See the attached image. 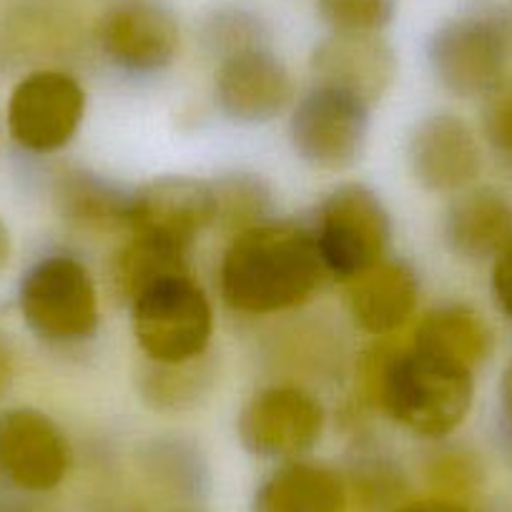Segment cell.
Segmentation results:
<instances>
[{"instance_id": "obj_26", "label": "cell", "mask_w": 512, "mask_h": 512, "mask_svg": "<svg viewBox=\"0 0 512 512\" xmlns=\"http://www.w3.org/2000/svg\"><path fill=\"white\" fill-rule=\"evenodd\" d=\"M141 390L156 410H184L204 392V374L196 367V359L186 364H154Z\"/></svg>"}, {"instance_id": "obj_33", "label": "cell", "mask_w": 512, "mask_h": 512, "mask_svg": "<svg viewBox=\"0 0 512 512\" xmlns=\"http://www.w3.org/2000/svg\"><path fill=\"white\" fill-rule=\"evenodd\" d=\"M11 251H13L11 231H8L6 221L0 219V269H3L8 264V259H11Z\"/></svg>"}, {"instance_id": "obj_3", "label": "cell", "mask_w": 512, "mask_h": 512, "mask_svg": "<svg viewBox=\"0 0 512 512\" xmlns=\"http://www.w3.org/2000/svg\"><path fill=\"white\" fill-rule=\"evenodd\" d=\"M512 3H490L440 23L427 43L430 68L452 96H487L507 76Z\"/></svg>"}, {"instance_id": "obj_16", "label": "cell", "mask_w": 512, "mask_h": 512, "mask_svg": "<svg viewBox=\"0 0 512 512\" xmlns=\"http://www.w3.org/2000/svg\"><path fill=\"white\" fill-rule=\"evenodd\" d=\"M512 239V201L495 186H470L445 214V241L467 262L495 259Z\"/></svg>"}, {"instance_id": "obj_1", "label": "cell", "mask_w": 512, "mask_h": 512, "mask_svg": "<svg viewBox=\"0 0 512 512\" xmlns=\"http://www.w3.org/2000/svg\"><path fill=\"white\" fill-rule=\"evenodd\" d=\"M472 369L415 347L374 344L359 364V402L377 407L412 435H452L465 422L475 395Z\"/></svg>"}, {"instance_id": "obj_6", "label": "cell", "mask_w": 512, "mask_h": 512, "mask_svg": "<svg viewBox=\"0 0 512 512\" xmlns=\"http://www.w3.org/2000/svg\"><path fill=\"white\" fill-rule=\"evenodd\" d=\"M390 214L372 189L344 184L322 201L317 214V244L324 272L349 284L384 259L390 244Z\"/></svg>"}, {"instance_id": "obj_9", "label": "cell", "mask_w": 512, "mask_h": 512, "mask_svg": "<svg viewBox=\"0 0 512 512\" xmlns=\"http://www.w3.org/2000/svg\"><path fill=\"white\" fill-rule=\"evenodd\" d=\"M239 440L251 455L294 460L319 442L324 410L314 395L294 384H274L256 392L239 415Z\"/></svg>"}, {"instance_id": "obj_12", "label": "cell", "mask_w": 512, "mask_h": 512, "mask_svg": "<svg viewBox=\"0 0 512 512\" xmlns=\"http://www.w3.org/2000/svg\"><path fill=\"white\" fill-rule=\"evenodd\" d=\"M410 171L432 194H460L482 171V149L475 131L455 113H432L417 123L407 146Z\"/></svg>"}, {"instance_id": "obj_14", "label": "cell", "mask_w": 512, "mask_h": 512, "mask_svg": "<svg viewBox=\"0 0 512 512\" xmlns=\"http://www.w3.org/2000/svg\"><path fill=\"white\" fill-rule=\"evenodd\" d=\"M216 224V194L206 181L166 176L128 196L126 229L191 244L199 231Z\"/></svg>"}, {"instance_id": "obj_19", "label": "cell", "mask_w": 512, "mask_h": 512, "mask_svg": "<svg viewBox=\"0 0 512 512\" xmlns=\"http://www.w3.org/2000/svg\"><path fill=\"white\" fill-rule=\"evenodd\" d=\"M412 344L425 352L465 364L475 372L482 362L490 359L495 337L480 312L467 304H445L425 314V319L417 324Z\"/></svg>"}, {"instance_id": "obj_32", "label": "cell", "mask_w": 512, "mask_h": 512, "mask_svg": "<svg viewBox=\"0 0 512 512\" xmlns=\"http://www.w3.org/2000/svg\"><path fill=\"white\" fill-rule=\"evenodd\" d=\"M502 407H505V417L512 425V362L505 369V377H502Z\"/></svg>"}, {"instance_id": "obj_17", "label": "cell", "mask_w": 512, "mask_h": 512, "mask_svg": "<svg viewBox=\"0 0 512 512\" xmlns=\"http://www.w3.org/2000/svg\"><path fill=\"white\" fill-rule=\"evenodd\" d=\"M347 307L354 324L372 337H390L405 327L420 297L415 272L405 262L382 259L347 284Z\"/></svg>"}, {"instance_id": "obj_21", "label": "cell", "mask_w": 512, "mask_h": 512, "mask_svg": "<svg viewBox=\"0 0 512 512\" xmlns=\"http://www.w3.org/2000/svg\"><path fill=\"white\" fill-rule=\"evenodd\" d=\"M56 204L63 219L88 229L126 226L128 196L91 174H63L56 184Z\"/></svg>"}, {"instance_id": "obj_11", "label": "cell", "mask_w": 512, "mask_h": 512, "mask_svg": "<svg viewBox=\"0 0 512 512\" xmlns=\"http://www.w3.org/2000/svg\"><path fill=\"white\" fill-rule=\"evenodd\" d=\"M103 56L126 73L151 76L174 63L181 31L159 0H118L96 28Z\"/></svg>"}, {"instance_id": "obj_20", "label": "cell", "mask_w": 512, "mask_h": 512, "mask_svg": "<svg viewBox=\"0 0 512 512\" xmlns=\"http://www.w3.org/2000/svg\"><path fill=\"white\" fill-rule=\"evenodd\" d=\"M189 246L164 236L134 234L113 262V287L123 302L131 304L159 279L189 274Z\"/></svg>"}, {"instance_id": "obj_24", "label": "cell", "mask_w": 512, "mask_h": 512, "mask_svg": "<svg viewBox=\"0 0 512 512\" xmlns=\"http://www.w3.org/2000/svg\"><path fill=\"white\" fill-rule=\"evenodd\" d=\"M216 221L231 234L262 224L269 211V189L254 176H229L214 186Z\"/></svg>"}, {"instance_id": "obj_27", "label": "cell", "mask_w": 512, "mask_h": 512, "mask_svg": "<svg viewBox=\"0 0 512 512\" xmlns=\"http://www.w3.org/2000/svg\"><path fill=\"white\" fill-rule=\"evenodd\" d=\"M395 8L397 0H317L319 18L332 33H379Z\"/></svg>"}, {"instance_id": "obj_15", "label": "cell", "mask_w": 512, "mask_h": 512, "mask_svg": "<svg viewBox=\"0 0 512 512\" xmlns=\"http://www.w3.org/2000/svg\"><path fill=\"white\" fill-rule=\"evenodd\" d=\"M216 103L239 123H267L292 103L294 86L287 66L267 48L221 58L216 71Z\"/></svg>"}, {"instance_id": "obj_4", "label": "cell", "mask_w": 512, "mask_h": 512, "mask_svg": "<svg viewBox=\"0 0 512 512\" xmlns=\"http://www.w3.org/2000/svg\"><path fill=\"white\" fill-rule=\"evenodd\" d=\"M134 337L154 364H186L204 357L214 332L211 304L189 274L159 279L131 302Z\"/></svg>"}, {"instance_id": "obj_28", "label": "cell", "mask_w": 512, "mask_h": 512, "mask_svg": "<svg viewBox=\"0 0 512 512\" xmlns=\"http://www.w3.org/2000/svg\"><path fill=\"white\" fill-rule=\"evenodd\" d=\"M485 136L500 154L512 156V76H505L485 96L482 106Z\"/></svg>"}, {"instance_id": "obj_7", "label": "cell", "mask_w": 512, "mask_h": 512, "mask_svg": "<svg viewBox=\"0 0 512 512\" xmlns=\"http://www.w3.org/2000/svg\"><path fill=\"white\" fill-rule=\"evenodd\" d=\"M86 113V91L71 73L41 68L16 83L8 131L28 154H56L73 141Z\"/></svg>"}, {"instance_id": "obj_30", "label": "cell", "mask_w": 512, "mask_h": 512, "mask_svg": "<svg viewBox=\"0 0 512 512\" xmlns=\"http://www.w3.org/2000/svg\"><path fill=\"white\" fill-rule=\"evenodd\" d=\"M395 512H472L470 505L462 500H450V497H427V500L402 502Z\"/></svg>"}, {"instance_id": "obj_8", "label": "cell", "mask_w": 512, "mask_h": 512, "mask_svg": "<svg viewBox=\"0 0 512 512\" xmlns=\"http://www.w3.org/2000/svg\"><path fill=\"white\" fill-rule=\"evenodd\" d=\"M367 113L369 106L357 98L314 86L297 103L289 123L294 154L312 169L329 174L349 169L367 139Z\"/></svg>"}, {"instance_id": "obj_23", "label": "cell", "mask_w": 512, "mask_h": 512, "mask_svg": "<svg viewBox=\"0 0 512 512\" xmlns=\"http://www.w3.org/2000/svg\"><path fill=\"white\" fill-rule=\"evenodd\" d=\"M267 28L259 13L244 6H216L201 23V41L214 56L229 58L234 53L264 48Z\"/></svg>"}, {"instance_id": "obj_29", "label": "cell", "mask_w": 512, "mask_h": 512, "mask_svg": "<svg viewBox=\"0 0 512 512\" xmlns=\"http://www.w3.org/2000/svg\"><path fill=\"white\" fill-rule=\"evenodd\" d=\"M490 287L500 312L505 314L507 319H512V239L507 241L505 249L492 259Z\"/></svg>"}, {"instance_id": "obj_34", "label": "cell", "mask_w": 512, "mask_h": 512, "mask_svg": "<svg viewBox=\"0 0 512 512\" xmlns=\"http://www.w3.org/2000/svg\"><path fill=\"white\" fill-rule=\"evenodd\" d=\"M0 512H28V510H23V507L16 505V502H8L0 497Z\"/></svg>"}, {"instance_id": "obj_10", "label": "cell", "mask_w": 512, "mask_h": 512, "mask_svg": "<svg viewBox=\"0 0 512 512\" xmlns=\"http://www.w3.org/2000/svg\"><path fill=\"white\" fill-rule=\"evenodd\" d=\"M71 445L61 427L41 410L0 412V477L21 492L43 495L66 480Z\"/></svg>"}, {"instance_id": "obj_13", "label": "cell", "mask_w": 512, "mask_h": 512, "mask_svg": "<svg viewBox=\"0 0 512 512\" xmlns=\"http://www.w3.org/2000/svg\"><path fill=\"white\" fill-rule=\"evenodd\" d=\"M314 86L334 88L372 106L397 76V58L379 33H332L312 53Z\"/></svg>"}, {"instance_id": "obj_2", "label": "cell", "mask_w": 512, "mask_h": 512, "mask_svg": "<svg viewBox=\"0 0 512 512\" xmlns=\"http://www.w3.org/2000/svg\"><path fill=\"white\" fill-rule=\"evenodd\" d=\"M324 264L314 234L294 224H262L234 234L219 267L226 307L239 314L287 312L319 287Z\"/></svg>"}, {"instance_id": "obj_18", "label": "cell", "mask_w": 512, "mask_h": 512, "mask_svg": "<svg viewBox=\"0 0 512 512\" xmlns=\"http://www.w3.org/2000/svg\"><path fill=\"white\" fill-rule=\"evenodd\" d=\"M347 480L319 462L292 460L256 490L254 512H347Z\"/></svg>"}, {"instance_id": "obj_31", "label": "cell", "mask_w": 512, "mask_h": 512, "mask_svg": "<svg viewBox=\"0 0 512 512\" xmlns=\"http://www.w3.org/2000/svg\"><path fill=\"white\" fill-rule=\"evenodd\" d=\"M13 377H16V354H13L11 342L0 334V397L11 390Z\"/></svg>"}, {"instance_id": "obj_22", "label": "cell", "mask_w": 512, "mask_h": 512, "mask_svg": "<svg viewBox=\"0 0 512 512\" xmlns=\"http://www.w3.org/2000/svg\"><path fill=\"white\" fill-rule=\"evenodd\" d=\"M344 480L349 500L357 502L364 512H395L407 495V480L400 467L379 455L359 460Z\"/></svg>"}, {"instance_id": "obj_25", "label": "cell", "mask_w": 512, "mask_h": 512, "mask_svg": "<svg viewBox=\"0 0 512 512\" xmlns=\"http://www.w3.org/2000/svg\"><path fill=\"white\" fill-rule=\"evenodd\" d=\"M425 477L435 497L465 502L472 492L480 490L485 467L475 452L465 447H447L430 455V460L425 462Z\"/></svg>"}, {"instance_id": "obj_5", "label": "cell", "mask_w": 512, "mask_h": 512, "mask_svg": "<svg viewBox=\"0 0 512 512\" xmlns=\"http://www.w3.org/2000/svg\"><path fill=\"white\" fill-rule=\"evenodd\" d=\"M18 307L28 329L53 344L83 342L98 329L96 284L68 254L43 256L23 274Z\"/></svg>"}]
</instances>
